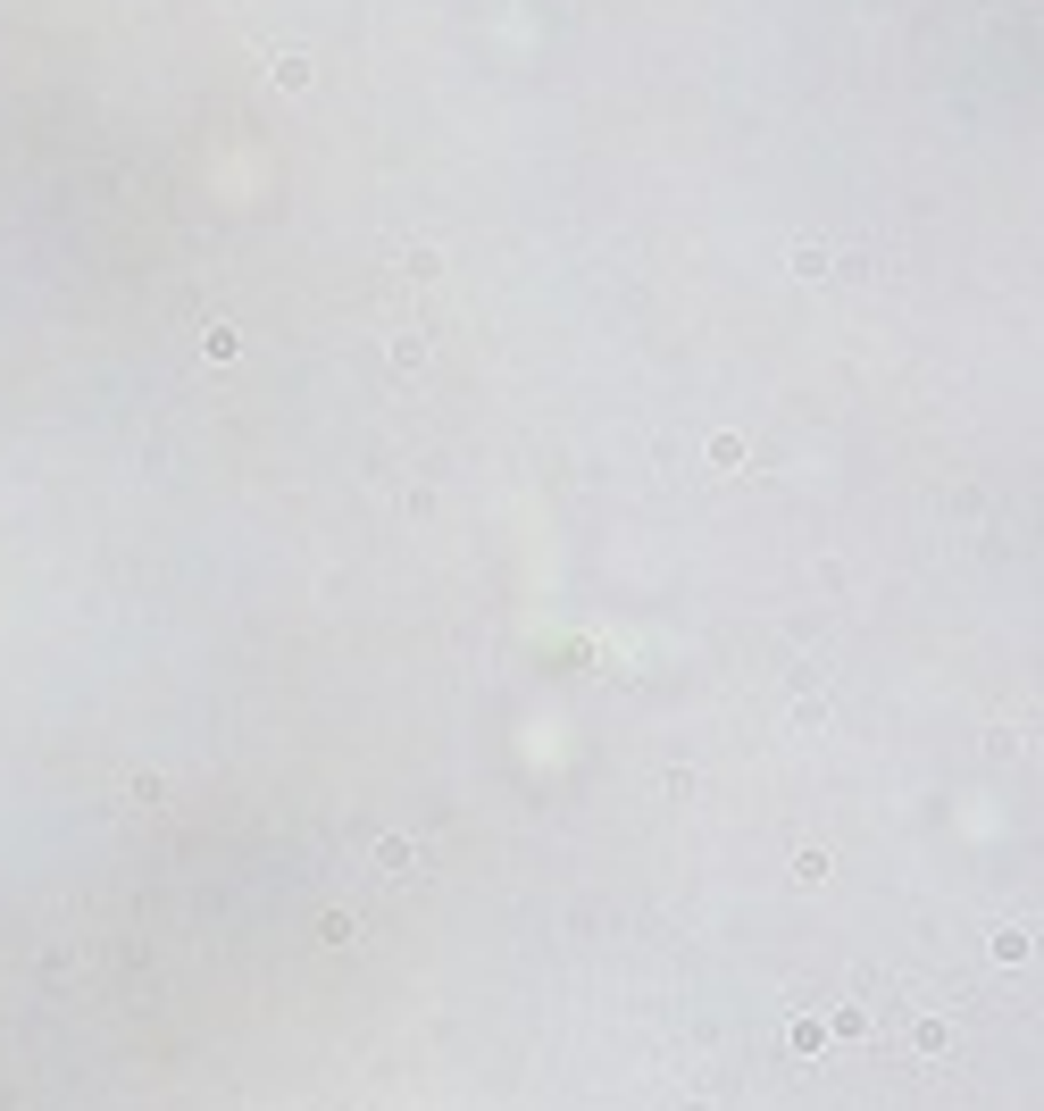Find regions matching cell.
Returning a JSON list of instances; mask_svg holds the SVG:
<instances>
[{
  "label": "cell",
  "instance_id": "1",
  "mask_svg": "<svg viewBox=\"0 0 1044 1111\" xmlns=\"http://www.w3.org/2000/svg\"><path fill=\"white\" fill-rule=\"evenodd\" d=\"M268 67H276V84H284V92L310 84V59H301V51H284V59H268Z\"/></svg>",
  "mask_w": 1044,
  "mask_h": 1111
}]
</instances>
